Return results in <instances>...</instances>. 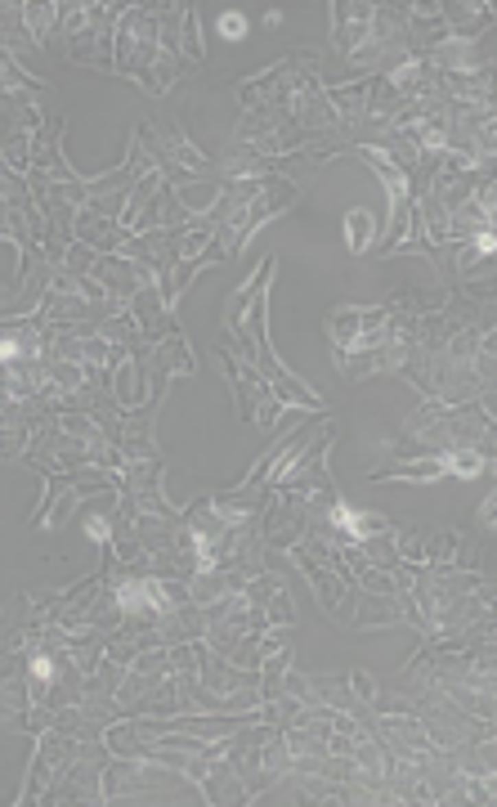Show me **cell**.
<instances>
[{"instance_id": "obj_1", "label": "cell", "mask_w": 497, "mask_h": 807, "mask_svg": "<svg viewBox=\"0 0 497 807\" xmlns=\"http://www.w3.org/2000/svg\"><path fill=\"white\" fill-rule=\"evenodd\" d=\"M345 225H349V242H354V247H363V242H367V216H363V211H349Z\"/></svg>"}, {"instance_id": "obj_2", "label": "cell", "mask_w": 497, "mask_h": 807, "mask_svg": "<svg viewBox=\"0 0 497 807\" xmlns=\"http://www.w3.org/2000/svg\"><path fill=\"white\" fill-rule=\"evenodd\" d=\"M242 32H246V19H242V14H224V19H220V36L238 41Z\"/></svg>"}]
</instances>
